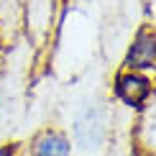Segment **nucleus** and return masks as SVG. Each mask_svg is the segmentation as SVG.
<instances>
[{"label": "nucleus", "instance_id": "nucleus-7", "mask_svg": "<svg viewBox=\"0 0 156 156\" xmlns=\"http://www.w3.org/2000/svg\"><path fill=\"white\" fill-rule=\"evenodd\" d=\"M28 156H72V141H69L67 131L44 126L31 138Z\"/></svg>", "mask_w": 156, "mask_h": 156}, {"label": "nucleus", "instance_id": "nucleus-8", "mask_svg": "<svg viewBox=\"0 0 156 156\" xmlns=\"http://www.w3.org/2000/svg\"><path fill=\"white\" fill-rule=\"evenodd\" d=\"M133 144L141 156H156V92L144 102L133 131Z\"/></svg>", "mask_w": 156, "mask_h": 156}, {"label": "nucleus", "instance_id": "nucleus-6", "mask_svg": "<svg viewBox=\"0 0 156 156\" xmlns=\"http://www.w3.org/2000/svg\"><path fill=\"white\" fill-rule=\"evenodd\" d=\"M115 97H118L120 105L126 108H144V102L154 95V84L144 72H133V69H123V72L115 74Z\"/></svg>", "mask_w": 156, "mask_h": 156}, {"label": "nucleus", "instance_id": "nucleus-5", "mask_svg": "<svg viewBox=\"0 0 156 156\" xmlns=\"http://www.w3.org/2000/svg\"><path fill=\"white\" fill-rule=\"evenodd\" d=\"M123 69L133 72H156V28L141 23L123 51Z\"/></svg>", "mask_w": 156, "mask_h": 156}, {"label": "nucleus", "instance_id": "nucleus-3", "mask_svg": "<svg viewBox=\"0 0 156 156\" xmlns=\"http://www.w3.org/2000/svg\"><path fill=\"white\" fill-rule=\"evenodd\" d=\"M36 56L26 36L13 46H0V144L16 141L23 131Z\"/></svg>", "mask_w": 156, "mask_h": 156}, {"label": "nucleus", "instance_id": "nucleus-9", "mask_svg": "<svg viewBox=\"0 0 156 156\" xmlns=\"http://www.w3.org/2000/svg\"><path fill=\"white\" fill-rule=\"evenodd\" d=\"M23 36L21 0H0V46H13Z\"/></svg>", "mask_w": 156, "mask_h": 156}, {"label": "nucleus", "instance_id": "nucleus-2", "mask_svg": "<svg viewBox=\"0 0 156 156\" xmlns=\"http://www.w3.org/2000/svg\"><path fill=\"white\" fill-rule=\"evenodd\" d=\"M49 74L59 84H69L82 77L100 54V23L95 3H64L49 46Z\"/></svg>", "mask_w": 156, "mask_h": 156}, {"label": "nucleus", "instance_id": "nucleus-4", "mask_svg": "<svg viewBox=\"0 0 156 156\" xmlns=\"http://www.w3.org/2000/svg\"><path fill=\"white\" fill-rule=\"evenodd\" d=\"M64 0H21L23 10V36L36 54H44L54 36L56 21H59Z\"/></svg>", "mask_w": 156, "mask_h": 156}, {"label": "nucleus", "instance_id": "nucleus-10", "mask_svg": "<svg viewBox=\"0 0 156 156\" xmlns=\"http://www.w3.org/2000/svg\"><path fill=\"white\" fill-rule=\"evenodd\" d=\"M0 156H23V148L16 141H8V144H0Z\"/></svg>", "mask_w": 156, "mask_h": 156}, {"label": "nucleus", "instance_id": "nucleus-1", "mask_svg": "<svg viewBox=\"0 0 156 156\" xmlns=\"http://www.w3.org/2000/svg\"><path fill=\"white\" fill-rule=\"evenodd\" d=\"M97 67V64H95ZM90 67L59 97V113L67 123L72 156H108L115 144V105L100 84V74Z\"/></svg>", "mask_w": 156, "mask_h": 156}]
</instances>
